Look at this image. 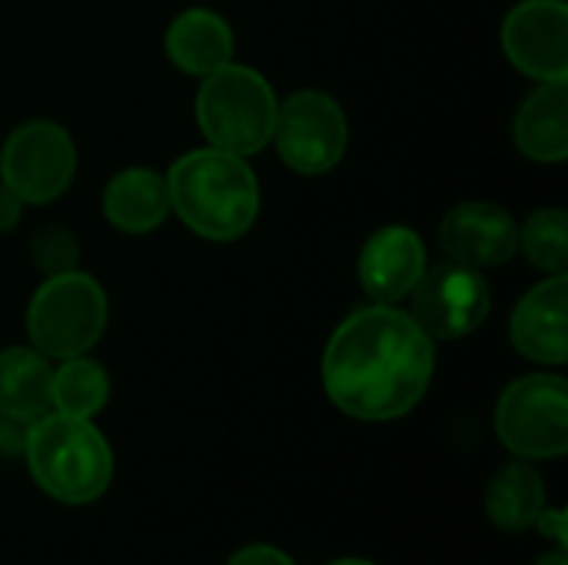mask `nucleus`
Here are the masks:
<instances>
[{
	"mask_svg": "<svg viewBox=\"0 0 568 565\" xmlns=\"http://www.w3.org/2000/svg\"><path fill=\"white\" fill-rule=\"evenodd\" d=\"M50 400H53V413L93 420L110 400V376L87 353L60 360V366L53 370Z\"/></svg>",
	"mask_w": 568,
	"mask_h": 565,
	"instance_id": "19",
	"label": "nucleus"
},
{
	"mask_svg": "<svg viewBox=\"0 0 568 565\" xmlns=\"http://www.w3.org/2000/svg\"><path fill=\"white\" fill-rule=\"evenodd\" d=\"M23 460L37 490L63 506H90L113 483V450L93 420L50 410L27 426Z\"/></svg>",
	"mask_w": 568,
	"mask_h": 565,
	"instance_id": "3",
	"label": "nucleus"
},
{
	"mask_svg": "<svg viewBox=\"0 0 568 565\" xmlns=\"http://www.w3.org/2000/svg\"><path fill=\"white\" fill-rule=\"evenodd\" d=\"M329 565H376V563H369V559H336V563H329Z\"/></svg>",
	"mask_w": 568,
	"mask_h": 565,
	"instance_id": "27",
	"label": "nucleus"
},
{
	"mask_svg": "<svg viewBox=\"0 0 568 565\" xmlns=\"http://www.w3.org/2000/svg\"><path fill=\"white\" fill-rule=\"evenodd\" d=\"M516 147L536 163H562L568 157V83H539L519 107Z\"/></svg>",
	"mask_w": 568,
	"mask_h": 565,
	"instance_id": "15",
	"label": "nucleus"
},
{
	"mask_svg": "<svg viewBox=\"0 0 568 565\" xmlns=\"http://www.w3.org/2000/svg\"><path fill=\"white\" fill-rule=\"evenodd\" d=\"M103 216L123 233H150L170 216L166 180L150 167H126L103 190Z\"/></svg>",
	"mask_w": 568,
	"mask_h": 565,
	"instance_id": "17",
	"label": "nucleus"
},
{
	"mask_svg": "<svg viewBox=\"0 0 568 565\" xmlns=\"http://www.w3.org/2000/svg\"><path fill=\"white\" fill-rule=\"evenodd\" d=\"M532 529H539L546 539H552L556 546H562L566 549V513L562 509H542L539 513V519H536V526Z\"/></svg>",
	"mask_w": 568,
	"mask_h": 565,
	"instance_id": "24",
	"label": "nucleus"
},
{
	"mask_svg": "<svg viewBox=\"0 0 568 565\" xmlns=\"http://www.w3.org/2000/svg\"><path fill=\"white\" fill-rule=\"evenodd\" d=\"M409 316L416 326L436 343V340H463L476 333L489 310H493V290L483 270L446 263L419 276L416 290L406 296Z\"/></svg>",
	"mask_w": 568,
	"mask_h": 565,
	"instance_id": "9",
	"label": "nucleus"
},
{
	"mask_svg": "<svg viewBox=\"0 0 568 565\" xmlns=\"http://www.w3.org/2000/svg\"><path fill=\"white\" fill-rule=\"evenodd\" d=\"M483 506H486V516L496 529L526 533L536 526L539 513L549 506V490H546V480L536 470V463L513 456L486 483Z\"/></svg>",
	"mask_w": 568,
	"mask_h": 565,
	"instance_id": "16",
	"label": "nucleus"
},
{
	"mask_svg": "<svg viewBox=\"0 0 568 565\" xmlns=\"http://www.w3.org/2000/svg\"><path fill=\"white\" fill-rule=\"evenodd\" d=\"M53 370L33 346L0 350V416L17 423H37L53 410L50 400Z\"/></svg>",
	"mask_w": 568,
	"mask_h": 565,
	"instance_id": "18",
	"label": "nucleus"
},
{
	"mask_svg": "<svg viewBox=\"0 0 568 565\" xmlns=\"http://www.w3.org/2000/svg\"><path fill=\"white\" fill-rule=\"evenodd\" d=\"M280 160L303 176L329 173L349 143L343 107L323 90H296L276 107L273 140Z\"/></svg>",
	"mask_w": 568,
	"mask_h": 565,
	"instance_id": "7",
	"label": "nucleus"
},
{
	"mask_svg": "<svg viewBox=\"0 0 568 565\" xmlns=\"http://www.w3.org/2000/svg\"><path fill=\"white\" fill-rule=\"evenodd\" d=\"M163 180L170 210L203 240L230 243L256 223L260 183L246 157L200 147L183 153Z\"/></svg>",
	"mask_w": 568,
	"mask_h": 565,
	"instance_id": "2",
	"label": "nucleus"
},
{
	"mask_svg": "<svg viewBox=\"0 0 568 565\" xmlns=\"http://www.w3.org/2000/svg\"><path fill=\"white\" fill-rule=\"evenodd\" d=\"M496 436L529 463L568 453V383L556 373H529L509 383L496 403Z\"/></svg>",
	"mask_w": 568,
	"mask_h": 565,
	"instance_id": "6",
	"label": "nucleus"
},
{
	"mask_svg": "<svg viewBox=\"0 0 568 565\" xmlns=\"http://www.w3.org/2000/svg\"><path fill=\"white\" fill-rule=\"evenodd\" d=\"M23 216V200L0 183V233H10Z\"/></svg>",
	"mask_w": 568,
	"mask_h": 565,
	"instance_id": "25",
	"label": "nucleus"
},
{
	"mask_svg": "<svg viewBox=\"0 0 568 565\" xmlns=\"http://www.w3.org/2000/svg\"><path fill=\"white\" fill-rule=\"evenodd\" d=\"M166 57L176 70L190 77H210L213 70L233 63V30L230 23L206 7H190L176 13L163 37Z\"/></svg>",
	"mask_w": 568,
	"mask_h": 565,
	"instance_id": "14",
	"label": "nucleus"
},
{
	"mask_svg": "<svg viewBox=\"0 0 568 565\" xmlns=\"http://www.w3.org/2000/svg\"><path fill=\"white\" fill-rule=\"evenodd\" d=\"M566 316V273H556L519 300L509 320V340L526 360L542 363V366H562L568 360Z\"/></svg>",
	"mask_w": 568,
	"mask_h": 565,
	"instance_id": "13",
	"label": "nucleus"
},
{
	"mask_svg": "<svg viewBox=\"0 0 568 565\" xmlns=\"http://www.w3.org/2000/svg\"><path fill=\"white\" fill-rule=\"evenodd\" d=\"M226 565H296L283 549L270 546V543H250L243 549H236Z\"/></svg>",
	"mask_w": 568,
	"mask_h": 565,
	"instance_id": "22",
	"label": "nucleus"
},
{
	"mask_svg": "<svg viewBox=\"0 0 568 565\" xmlns=\"http://www.w3.org/2000/svg\"><path fill=\"white\" fill-rule=\"evenodd\" d=\"M436 343L399 306L349 313L323 350V390L329 403L363 423L409 416L429 393Z\"/></svg>",
	"mask_w": 568,
	"mask_h": 565,
	"instance_id": "1",
	"label": "nucleus"
},
{
	"mask_svg": "<svg viewBox=\"0 0 568 565\" xmlns=\"http://www.w3.org/2000/svg\"><path fill=\"white\" fill-rule=\"evenodd\" d=\"M519 250L536 270L566 273L568 270V220L566 210L542 206L519 226Z\"/></svg>",
	"mask_w": 568,
	"mask_h": 565,
	"instance_id": "20",
	"label": "nucleus"
},
{
	"mask_svg": "<svg viewBox=\"0 0 568 565\" xmlns=\"http://www.w3.org/2000/svg\"><path fill=\"white\" fill-rule=\"evenodd\" d=\"M30 260L33 266L43 273V276H60V273H70L77 270L80 263V246H77V236L60 226V223H47L33 233L30 240Z\"/></svg>",
	"mask_w": 568,
	"mask_h": 565,
	"instance_id": "21",
	"label": "nucleus"
},
{
	"mask_svg": "<svg viewBox=\"0 0 568 565\" xmlns=\"http://www.w3.org/2000/svg\"><path fill=\"white\" fill-rule=\"evenodd\" d=\"M426 273V243L409 226H383L376 230L359 260L356 276L363 293L379 306H399Z\"/></svg>",
	"mask_w": 568,
	"mask_h": 565,
	"instance_id": "12",
	"label": "nucleus"
},
{
	"mask_svg": "<svg viewBox=\"0 0 568 565\" xmlns=\"http://www.w3.org/2000/svg\"><path fill=\"white\" fill-rule=\"evenodd\" d=\"M439 243L453 256V263L473 266V270H496L509 263L519 250V223L509 216V210L469 200L453 206L439 223Z\"/></svg>",
	"mask_w": 568,
	"mask_h": 565,
	"instance_id": "11",
	"label": "nucleus"
},
{
	"mask_svg": "<svg viewBox=\"0 0 568 565\" xmlns=\"http://www.w3.org/2000/svg\"><path fill=\"white\" fill-rule=\"evenodd\" d=\"M106 313V293L93 276L80 270L47 276L27 306L30 346L47 360L83 356L103 336Z\"/></svg>",
	"mask_w": 568,
	"mask_h": 565,
	"instance_id": "5",
	"label": "nucleus"
},
{
	"mask_svg": "<svg viewBox=\"0 0 568 565\" xmlns=\"http://www.w3.org/2000/svg\"><path fill=\"white\" fill-rule=\"evenodd\" d=\"M503 50L516 70L539 83L568 80V7L562 0H523L506 13Z\"/></svg>",
	"mask_w": 568,
	"mask_h": 565,
	"instance_id": "10",
	"label": "nucleus"
},
{
	"mask_svg": "<svg viewBox=\"0 0 568 565\" xmlns=\"http://www.w3.org/2000/svg\"><path fill=\"white\" fill-rule=\"evenodd\" d=\"M27 443V423L0 416V456H23Z\"/></svg>",
	"mask_w": 568,
	"mask_h": 565,
	"instance_id": "23",
	"label": "nucleus"
},
{
	"mask_svg": "<svg viewBox=\"0 0 568 565\" xmlns=\"http://www.w3.org/2000/svg\"><path fill=\"white\" fill-rule=\"evenodd\" d=\"M532 565H568V556L562 546H556V549H549V553H542L539 559Z\"/></svg>",
	"mask_w": 568,
	"mask_h": 565,
	"instance_id": "26",
	"label": "nucleus"
},
{
	"mask_svg": "<svg viewBox=\"0 0 568 565\" xmlns=\"http://www.w3.org/2000/svg\"><path fill=\"white\" fill-rule=\"evenodd\" d=\"M77 173V147L60 123L30 120L17 127L0 150V183L23 203L60 200Z\"/></svg>",
	"mask_w": 568,
	"mask_h": 565,
	"instance_id": "8",
	"label": "nucleus"
},
{
	"mask_svg": "<svg viewBox=\"0 0 568 565\" xmlns=\"http://www.w3.org/2000/svg\"><path fill=\"white\" fill-rule=\"evenodd\" d=\"M276 107V93L260 70L226 63L203 77L196 90V127L210 147L253 157L273 140Z\"/></svg>",
	"mask_w": 568,
	"mask_h": 565,
	"instance_id": "4",
	"label": "nucleus"
}]
</instances>
